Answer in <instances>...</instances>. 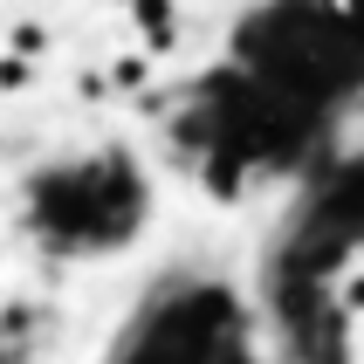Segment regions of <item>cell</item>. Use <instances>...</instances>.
<instances>
[{
	"mask_svg": "<svg viewBox=\"0 0 364 364\" xmlns=\"http://www.w3.org/2000/svg\"><path fill=\"white\" fill-rule=\"evenodd\" d=\"M0 48H14V55L48 62V55H55V28H48L41 14H14L7 28H0Z\"/></svg>",
	"mask_w": 364,
	"mask_h": 364,
	"instance_id": "cell-1",
	"label": "cell"
},
{
	"mask_svg": "<svg viewBox=\"0 0 364 364\" xmlns=\"http://www.w3.org/2000/svg\"><path fill=\"white\" fill-rule=\"evenodd\" d=\"M35 90H41V62H35V55H14V48H0V103L35 97Z\"/></svg>",
	"mask_w": 364,
	"mask_h": 364,
	"instance_id": "cell-2",
	"label": "cell"
},
{
	"mask_svg": "<svg viewBox=\"0 0 364 364\" xmlns=\"http://www.w3.org/2000/svg\"><path fill=\"white\" fill-rule=\"evenodd\" d=\"M337 309H344V316H364V262L337 275Z\"/></svg>",
	"mask_w": 364,
	"mask_h": 364,
	"instance_id": "cell-3",
	"label": "cell"
},
{
	"mask_svg": "<svg viewBox=\"0 0 364 364\" xmlns=\"http://www.w3.org/2000/svg\"><path fill=\"white\" fill-rule=\"evenodd\" d=\"M0 151H7V131H0Z\"/></svg>",
	"mask_w": 364,
	"mask_h": 364,
	"instance_id": "cell-4",
	"label": "cell"
}]
</instances>
